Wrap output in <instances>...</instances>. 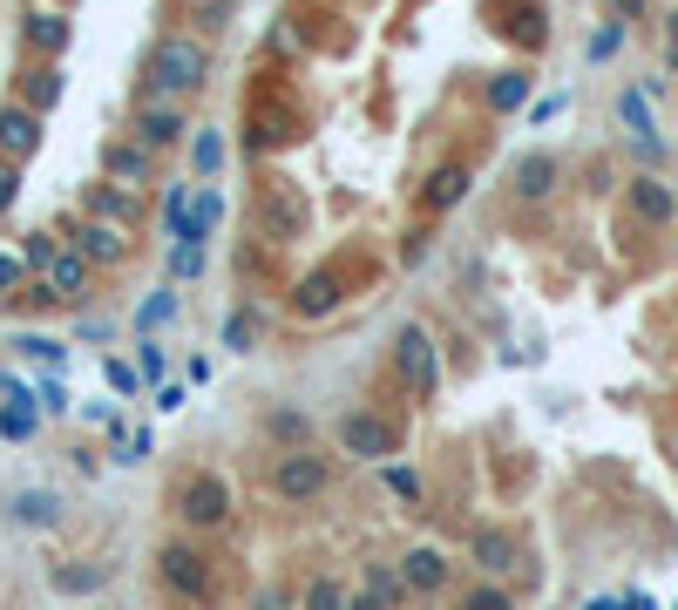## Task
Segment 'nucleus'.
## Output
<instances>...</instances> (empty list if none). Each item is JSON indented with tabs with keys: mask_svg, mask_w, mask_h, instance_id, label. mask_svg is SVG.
Segmentation results:
<instances>
[{
	"mask_svg": "<svg viewBox=\"0 0 678 610\" xmlns=\"http://www.w3.org/2000/svg\"><path fill=\"white\" fill-rule=\"evenodd\" d=\"M218 75V55H211V34H184V27H164L143 55V89L149 96H170V102H190L204 96Z\"/></svg>",
	"mask_w": 678,
	"mask_h": 610,
	"instance_id": "1",
	"label": "nucleus"
},
{
	"mask_svg": "<svg viewBox=\"0 0 678 610\" xmlns=\"http://www.w3.org/2000/svg\"><path fill=\"white\" fill-rule=\"evenodd\" d=\"M156 577H164V590L177 597V603H190V610H211V603H224V569H218V556L204 550V536H170V543H156Z\"/></svg>",
	"mask_w": 678,
	"mask_h": 610,
	"instance_id": "2",
	"label": "nucleus"
},
{
	"mask_svg": "<svg viewBox=\"0 0 678 610\" xmlns=\"http://www.w3.org/2000/svg\"><path fill=\"white\" fill-rule=\"evenodd\" d=\"M164 509L177 515V529H190V536H224L237 502H231V481L218 468H184V475H170Z\"/></svg>",
	"mask_w": 678,
	"mask_h": 610,
	"instance_id": "3",
	"label": "nucleus"
},
{
	"mask_svg": "<svg viewBox=\"0 0 678 610\" xmlns=\"http://www.w3.org/2000/svg\"><path fill=\"white\" fill-rule=\"evenodd\" d=\"M312 231V197L292 184V177H265L252 190V237L265 244H299Z\"/></svg>",
	"mask_w": 678,
	"mask_h": 610,
	"instance_id": "4",
	"label": "nucleus"
},
{
	"mask_svg": "<svg viewBox=\"0 0 678 610\" xmlns=\"http://www.w3.org/2000/svg\"><path fill=\"white\" fill-rule=\"evenodd\" d=\"M387 374H393V387H401L408 400H434V393H442V353H434V333H427L421 319L393 325Z\"/></svg>",
	"mask_w": 678,
	"mask_h": 610,
	"instance_id": "5",
	"label": "nucleus"
},
{
	"mask_svg": "<svg viewBox=\"0 0 678 610\" xmlns=\"http://www.w3.org/2000/svg\"><path fill=\"white\" fill-rule=\"evenodd\" d=\"M265 488L278 502H292V509H305V502H319L333 488V455H319L312 441H299V447H278V455L265 462Z\"/></svg>",
	"mask_w": 678,
	"mask_h": 610,
	"instance_id": "6",
	"label": "nucleus"
},
{
	"mask_svg": "<svg viewBox=\"0 0 678 610\" xmlns=\"http://www.w3.org/2000/svg\"><path fill=\"white\" fill-rule=\"evenodd\" d=\"M468 563L482 569V577H496V584H536V556H530V543H523V529H509V522H475L468 529Z\"/></svg>",
	"mask_w": 678,
	"mask_h": 610,
	"instance_id": "7",
	"label": "nucleus"
},
{
	"mask_svg": "<svg viewBox=\"0 0 678 610\" xmlns=\"http://www.w3.org/2000/svg\"><path fill=\"white\" fill-rule=\"evenodd\" d=\"M333 441H340V455H353V462H393L408 447V428L393 414H380V407H353V414L333 421Z\"/></svg>",
	"mask_w": 678,
	"mask_h": 610,
	"instance_id": "8",
	"label": "nucleus"
},
{
	"mask_svg": "<svg viewBox=\"0 0 678 610\" xmlns=\"http://www.w3.org/2000/svg\"><path fill=\"white\" fill-rule=\"evenodd\" d=\"M130 136H136L143 149H156V156H170V149H184V143H190V115H184V102H170V96H149V89H136Z\"/></svg>",
	"mask_w": 678,
	"mask_h": 610,
	"instance_id": "9",
	"label": "nucleus"
},
{
	"mask_svg": "<svg viewBox=\"0 0 678 610\" xmlns=\"http://www.w3.org/2000/svg\"><path fill=\"white\" fill-rule=\"evenodd\" d=\"M62 244H75L96 271H115V265H130L136 258V231H123V224H102V218H68L62 224Z\"/></svg>",
	"mask_w": 678,
	"mask_h": 610,
	"instance_id": "10",
	"label": "nucleus"
},
{
	"mask_svg": "<svg viewBox=\"0 0 678 610\" xmlns=\"http://www.w3.org/2000/svg\"><path fill=\"white\" fill-rule=\"evenodd\" d=\"M346 299H353V278H346V258H333L292 285V319H333Z\"/></svg>",
	"mask_w": 678,
	"mask_h": 610,
	"instance_id": "11",
	"label": "nucleus"
},
{
	"mask_svg": "<svg viewBox=\"0 0 678 610\" xmlns=\"http://www.w3.org/2000/svg\"><path fill=\"white\" fill-rule=\"evenodd\" d=\"M42 143H48V115L42 109H27L14 96L0 102V156H8V163H34Z\"/></svg>",
	"mask_w": 678,
	"mask_h": 610,
	"instance_id": "12",
	"label": "nucleus"
},
{
	"mask_svg": "<svg viewBox=\"0 0 678 610\" xmlns=\"http://www.w3.org/2000/svg\"><path fill=\"white\" fill-rule=\"evenodd\" d=\"M42 285L55 292V306H62V312H75V306H89V292H96V265L75 252V244H62V252L42 265Z\"/></svg>",
	"mask_w": 678,
	"mask_h": 610,
	"instance_id": "13",
	"label": "nucleus"
},
{
	"mask_svg": "<svg viewBox=\"0 0 678 610\" xmlns=\"http://www.w3.org/2000/svg\"><path fill=\"white\" fill-rule=\"evenodd\" d=\"M82 211H89V218H102V224L143 231L149 197H143V190H123V184H109V177H96V184H82Z\"/></svg>",
	"mask_w": 678,
	"mask_h": 610,
	"instance_id": "14",
	"label": "nucleus"
},
{
	"mask_svg": "<svg viewBox=\"0 0 678 610\" xmlns=\"http://www.w3.org/2000/svg\"><path fill=\"white\" fill-rule=\"evenodd\" d=\"M624 203H631V218L645 224V231H671V224H678V190H671L658 170H637V177L624 184Z\"/></svg>",
	"mask_w": 678,
	"mask_h": 610,
	"instance_id": "15",
	"label": "nucleus"
},
{
	"mask_svg": "<svg viewBox=\"0 0 678 610\" xmlns=\"http://www.w3.org/2000/svg\"><path fill=\"white\" fill-rule=\"evenodd\" d=\"M156 163H164V156H156V149H143L136 136H115L109 149H102V177L109 184H123V190H156Z\"/></svg>",
	"mask_w": 678,
	"mask_h": 610,
	"instance_id": "16",
	"label": "nucleus"
},
{
	"mask_svg": "<svg viewBox=\"0 0 678 610\" xmlns=\"http://www.w3.org/2000/svg\"><path fill=\"white\" fill-rule=\"evenodd\" d=\"M68 41H75V27H68V8H42V0H34V8L21 14V48H27V55L62 62V55H68Z\"/></svg>",
	"mask_w": 678,
	"mask_h": 610,
	"instance_id": "17",
	"label": "nucleus"
},
{
	"mask_svg": "<svg viewBox=\"0 0 678 610\" xmlns=\"http://www.w3.org/2000/svg\"><path fill=\"white\" fill-rule=\"evenodd\" d=\"M556 184H564V156H549V149L515 156V170H509L515 203H549V197H556Z\"/></svg>",
	"mask_w": 678,
	"mask_h": 610,
	"instance_id": "18",
	"label": "nucleus"
},
{
	"mask_svg": "<svg viewBox=\"0 0 678 610\" xmlns=\"http://www.w3.org/2000/svg\"><path fill=\"white\" fill-rule=\"evenodd\" d=\"M468 184H475L468 163H442V170H427L421 177V218H448L455 203L468 197Z\"/></svg>",
	"mask_w": 678,
	"mask_h": 610,
	"instance_id": "19",
	"label": "nucleus"
},
{
	"mask_svg": "<svg viewBox=\"0 0 678 610\" xmlns=\"http://www.w3.org/2000/svg\"><path fill=\"white\" fill-rule=\"evenodd\" d=\"M14 102H27V109H55L62 102V62H42V55H27V68L14 75Z\"/></svg>",
	"mask_w": 678,
	"mask_h": 610,
	"instance_id": "20",
	"label": "nucleus"
},
{
	"mask_svg": "<svg viewBox=\"0 0 678 610\" xmlns=\"http://www.w3.org/2000/svg\"><path fill=\"white\" fill-rule=\"evenodd\" d=\"M401 577H408V590H414V597H434V590H448L455 563L434 550V543H414V550L401 556Z\"/></svg>",
	"mask_w": 678,
	"mask_h": 610,
	"instance_id": "21",
	"label": "nucleus"
},
{
	"mask_svg": "<svg viewBox=\"0 0 678 610\" xmlns=\"http://www.w3.org/2000/svg\"><path fill=\"white\" fill-rule=\"evenodd\" d=\"M218 224H224V190H218V184H197V190H190V218H184L177 244H211Z\"/></svg>",
	"mask_w": 678,
	"mask_h": 610,
	"instance_id": "22",
	"label": "nucleus"
},
{
	"mask_svg": "<svg viewBox=\"0 0 678 610\" xmlns=\"http://www.w3.org/2000/svg\"><path fill=\"white\" fill-rule=\"evenodd\" d=\"M618 122L631 130V149L645 156V163H658V156H665V143H658V130H652V109H645V96H637V89H624V96H618Z\"/></svg>",
	"mask_w": 678,
	"mask_h": 610,
	"instance_id": "23",
	"label": "nucleus"
},
{
	"mask_svg": "<svg viewBox=\"0 0 678 610\" xmlns=\"http://www.w3.org/2000/svg\"><path fill=\"white\" fill-rule=\"evenodd\" d=\"M530 89H536V75H530V68H502V75H489V81H482V109H489V115H509V109H523V102H530Z\"/></svg>",
	"mask_w": 678,
	"mask_h": 610,
	"instance_id": "24",
	"label": "nucleus"
},
{
	"mask_svg": "<svg viewBox=\"0 0 678 610\" xmlns=\"http://www.w3.org/2000/svg\"><path fill=\"white\" fill-rule=\"evenodd\" d=\"M184 149H190V170H197V184H218V177H224V163H231V143H224V130H197Z\"/></svg>",
	"mask_w": 678,
	"mask_h": 610,
	"instance_id": "25",
	"label": "nucleus"
},
{
	"mask_svg": "<svg viewBox=\"0 0 678 610\" xmlns=\"http://www.w3.org/2000/svg\"><path fill=\"white\" fill-rule=\"evenodd\" d=\"M177 312H184V299H177V278H170V285H156L149 299H136V312H130V319H136V333H164Z\"/></svg>",
	"mask_w": 678,
	"mask_h": 610,
	"instance_id": "26",
	"label": "nucleus"
},
{
	"mask_svg": "<svg viewBox=\"0 0 678 610\" xmlns=\"http://www.w3.org/2000/svg\"><path fill=\"white\" fill-rule=\"evenodd\" d=\"M42 434V400H0V441H34Z\"/></svg>",
	"mask_w": 678,
	"mask_h": 610,
	"instance_id": "27",
	"label": "nucleus"
},
{
	"mask_svg": "<svg viewBox=\"0 0 678 610\" xmlns=\"http://www.w3.org/2000/svg\"><path fill=\"white\" fill-rule=\"evenodd\" d=\"M14 522H27V529H55L62 522V502L48 496V488H14Z\"/></svg>",
	"mask_w": 678,
	"mask_h": 610,
	"instance_id": "28",
	"label": "nucleus"
},
{
	"mask_svg": "<svg viewBox=\"0 0 678 610\" xmlns=\"http://www.w3.org/2000/svg\"><path fill=\"white\" fill-rule=\"evenodd\" d=\"M8 346H14V359L48 366V374H62V366H68V346H62V340H48V333H14Z\"/></svg>",
	"mask_w": 678,
	"mask_h": 610,
	"instance_id": "29",
	"label": "nucleus"
},
{
	"mask_svg": "<svg viewBox=\"0 0 678 610\" xmlns=\"http://www.w3.org/2000/svg\"><path fill=\"white\" fill-rule=\"evenodd\" d=\"M258 333H265V312H258L252 299L224 319V346H231V353H252V346H258Z\"/></svg>",
	"mask_w": 678,
	"mask_h": 610,
	"instance_id": "30",
	"label": "nucleus"
},
{
	"mask_svg": "<svg viewBox=\"0 0 678 610\" xmlns=\"http://www.w3.org/2000/svg\"><path fill=\"white\" fill-rule=\"evenodd\" d=\"M265 434H278L286 447H299V441H312V414H299V407H271V414H265Z\"/></svg>",
	"mask_w": 678,
	"mask_h": 610,
	"instance_id": "31",
	"label": "nucleus"
},
{
	"mask_svg": "<svg viewBox=\"0 0 678 610\" xmlns=\"http://www.w3.org/2000/svg\"><path fill=\"white\" fill-rule=\"evenodd\" d=\"M34 278H42V271H34V265L21 258V244H14V252H0V306H8L14 292H27Z\"/></svg>",
	"mask_w": 678,
	"mask_h": 610,
	"instance_id": "32",
	"label": "nucleus"
},
{
	"mask_svg": "<svg viewBox=\"0 0 678 610\" xmlns=\"http://www.w3.org/2000/svg\"><path fill=\"white\" fill-rule=\"evenodd\" d=\"M455 610H515V597H509L496 577H482V584H468V590L455 597Z\"/></svg>",
	"mask_w": 678,
	"mask_h": 610,
	"instance_id": "33",
	"label": "nucleus"
},
{
	"mask_svg": "<svg viewBox=\"0 0 678 610\" xmlns=\"http://www.w3.org/2000/svg\"><path fill=\"white\" fill-rule=\"evenodd\" d=\"M624 27H631V21H618V14H604V27H597V34L583 41V62H611V55L624 48Z\"/></svg>",
	"mask_w": 678,
	"mask_h": 610,
	"instance_id": "34",
	"label": "nucleus"
},
{
	"mask_svg": "<svg viewBox=\"0 0 678 610\" xmlns=\"http://www.w3.org/2000/svg\"><path fill=\"white\" fill-rule=\"evenodd\" d=\"M299 610H346V584L340 577H312L299 590Z\"/></svg>",
	"mask_w": 678,
	"mask_h": 610,
	"instance_id": "35",
	"label": "nucleus"
},
{
	"mask_svg": "<svg viewBox=\"0 0 678 610\" xmlns=\"http://www.w3.org/2000/svg\"><path fill=\"white\" fill-rule=\"evenodd\" d=\"M367 590H374V597H387V603H408V597H414V590H408V577H401L393 563H367Z\"/></svg>",
	"mask_w": 678,
	"mask_h": 610,
	"instance_id": "36",
	"label": "nucleus"
},
{
	"mask_svg": "<svg viewBox=\"0 0 678 610\" xmlns=\"http://www.w3.org/2000/svg\"><path fill=\"white\" fill-rule=\"evenodd\" d=\"M204 265H211L204 244H177V252H170V278H177V285H197V278H204Z\"/></svg>",
	"mask_w": 678,
	"mask_h": 610,
	"instance_id": "37",
	"label": "nucleus"
},
{
	"mask_svg": "<svg viewBox=\"0 0 678 610\" xmlns=\"http://www.w3.org/2000/svg\"><path fill=\"white\" fill-rule=\"evenodd\" d=\"M55 252H62V231H21V258H27L34 271H42Z\"/></svg>",
	"mask_w": 678,
	"mask_h": 610,
	"instance_id": "38",
	"label": "nucleus"
},
{
	"mask_svg": "<svg viewBox=\"0 0 678 610\" xmlns=\"http://www.w3.org/2000/svg\"><path fill=\"white\" fill-rule=\"evenodd\" d=\"M109 577H102V569H82V563H62L55 569V590H68V597H82V590H102Z\"/></svg>",
	"mask_w": 678,
	"mask_h": 610,
	"instance_id": "39",
	"label": "nucleus"
},
{
	"mask_svg": "<svg viewBox=\"0 0 678 610\" xmlns=\"http://www.w3.org/2000/svg\"><path fill=\"white\" fill-rule=\"evenodd\" d=\"M190 190H197V184H170V190H164V231H170V244H177V231H184V218H190Z\"/></svg>",
	"mask_w": 678,
	"mask_h": 610,
	"instance_id": "40",
	"label": "nucleus"
},
{
	"mask_svg": "<svg viewBox=\"0 0 678 610\" xmlns=\"http://www.w3.org/2000/svg\"><path fill=\"white\" fill-rule=\"evenodd\" d=\"M164 366H170V359H164V346H156V340L143 333V346H136V374H143L149 387H164Z\"/></svg>",
	"mask_w": 678,
	"mask_h": 610,
	"instance_id": "41",
	"label": "nucleus"
},
{
	"mask_svg": "<svg viewBox=\"0 0 678 610\" xmlns=\"http://www.w3.org/2000/svg\"><path fill=\"white\" fill-rule=\"evenodd\" d=\"M237 14V0H211V8H197V34H224Z\"/></svg>",
	"mask_w": 678,
	"mask_h": 610,
	"instance_id": "42",
	"label": "nucleus"
},
{
	"mask_svg": "<svg viewBox=\"0 0 678 610\" xmlns=\"http://www.w3.org/2000/svg\"><path fill=\"white\" fill-rule=\"evenodd\" d=\"M387 488H393L401 502H421V496H427V481H421L414 468H387Z\"/></svg>",
	"mask_w": 678,
	"mask_h": 610,
	"instance_id": "43",
	"label": "nucleus"
},
{
	"mask_svg": "<svg viewBox=\"0 0 678 610\" xmlns=\"http://www.w3.org/2000/svg\"><path fill=\"white\" fill-rule=\"evenodd\" d=\"M102 374H109V387H115V393H136V387H143V374H136L130 359H102Z\"/></svg>",
	"mask_w": 678,
	"mask_h": 610,
	"instance_id": "44",
	"label": "nucleus"
},
{
	"mask_svg": "<svg viewBox=\"0 0 678 610\" xmlns=\"http://www.w3.org/2000/svg\"><path fill=\"white\" fill-rule=\"evenodd\" d=\"M14 197H21V163H8V156H0V218L14 211Z\"/></svg>",
	"mask_w": 678,
	"mask_h": 610,
	"instance_id": "45",
	"label": "nucleus"
},
{
	"mask_svg": "<svg viewBox=\"0 0 678 610\" xmlns=\"http://www.w3.org/2000/svg\"><path fill=\"white\" fill-rule=\"evenodd\" d=\"M34 400H42V414H68V387H62L55 374H48L42 387H34Z\"/></svg>",
	"mask_w": 678,
	"mask_h": 610,
	"instance_id": "46",
	"label": "nucleus"
},
{
	"mask_svg": "<svg viewBox=\"0 0 678 610\" xmlns=\"http://www.w3.org/2000/svg\"><path fill=\"white\" fill-rule=\"evenodd\" d=\"M184 400H190V387H184V380H164V387H156V400H149V407H156V414H177Z\"/></svg>",
	"mask_w": 678,
	"mask_h": 610,
	"instance_id": "47",
	"label": "nucleus"
},
{
	"mask_svg": "<svg viewBox=\"0 0 678 610\" xmlns=\"http://www.w3.org/2000/svg\"><path fill=\"white\" fill-rule=\"evenodd\" d=\"M149 455H156V434H149V428H136V434L123 441V455H115V462H149Z\"/></svg>",
	"mask_w": 678,
	"mask_h": 610,
	"instance_id": "48",
	"label": "nucleus"
},
{
	"mask_svg": "<svg viewBox=\"0 0 678 610\" xmlns=\"http://www.w3.org/2000/svg\"><path fill=\"white\" fill-rule=\"evenodd\" d=\"M604 14H618V21H645L652 0H604Z\"/></svg>",
	"mask_w": 678,
	"mask_h": 610,
	"instance_id": "49",
	"label": "nucleus"
},
{
	"mask_svg": "<svg viewBox=\"0 0 678 610\" xmlns=\"http://www.w3.org/2000/svg\"><path fill=\"white\" fill-rule=\"evenodd\" d=\"M590 610H658L652 597H590Z\"/></svg>",
	"mask_w": 678,
	"mask_h": 610,
	"instance_id": "50",
	"label": "nucleus"
},
{
	"mask_svg": "<svg viewBox=\"0 0 678 610\" xmlns=\"http://www.w3.org/2000/svg\"><path fill=\"white\" fill-rule=\"evenodd\" d=\"M252 610H299V597H286V590L271 584V590H258V597H252Z\"/></svg>",
	"mask_w": 678,
	"mask_h": 610,
	"instance_id": "51",
	"label": "nucleus"
},
{
	"mask_svg": "<svg viewBox=\"0 0 678 610\" xmlns=\"http://www.w3.org/2000/svg\"><path fill=\"white\" fill-rule=\"evenodd\" d=\"M346 610H393V603H387V597H374V590L360 584V590H346Z\"/></svg>",
	"mask_w": 678,
	"mask_h": 610,
	"instance_id": "52",
	"label": "nucleus"
},
{
	"mask_svg": "<svg viewBox=\"0 0 678 610\" xmlns=\"http://www.w3.org/2000/svg\"><path fill=\"white\" fill-rule=\"evenodd\" d=\"M82 340H115V319H102V312L82 319Z\"/></svg>",
	"mask_w": 678,
	"mask_h": 610,
	"instance_id": "53",
	"label": "nucleus"
},
{
	"mask_svg": "<svg viewBox=\"0 0 678 610\" xmlns=\"http://www.w3.org/2000/svg\"><path fill=\"white\" fill-rule=\"evenodd\" d=\"M665 48H678V8L665 14Z\"/></svg>",
	"mask_w": 678,
	"mask_h": 610,
	"instance_id": "54",
	"label": "nucleus"
},
{
	"mask_svg": "<svg viewBox=\"0 0 678 610\" xmlns=\"http://www.w3.org/2000/svg\"><path fill=\"white\" fill-rule=\"evenodd\" d=\"M170 8H184V14H197V8H211V0H170Z\"/></svg>",
	"mask_w": 678,
	"mask_h": 610,
	"instance_id": "55",
	"label": "nucleus"
},
{
	"mask_svg": "<svg viewBox=\"0 0 678 610\" xmlns=\"http://www.w3.org/2000/svg\"><path fill=\"white\" fill-rule=\"evenodd\" d=\"M665 75H678V48H665Z\"/></svg>",
	"mask_w": 678,
	"mask_h": 610,
	"instance_id": "56",
	"label": "nucleus"
},
{
	"mask_svg": "<svg viewBox=\"0 0 678 610\" xmlns=\"http://www.w3.org/2000/svg\"><path fill=\"white\" fill-rule=\"evenodd\" d=\"M42 8H68V0H42Z\"/></svg>",
	"mask_w": 678,
	"mask_h": 610,
	"instance_id": "57",
	"label": "nucleus"
}]
</instances>
